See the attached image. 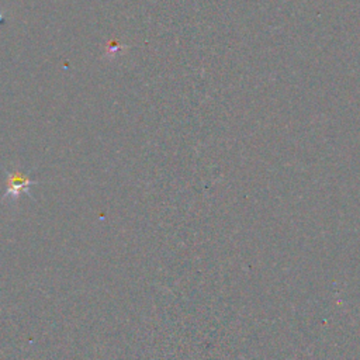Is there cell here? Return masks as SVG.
Returning a JSON list of instances; mask_svg holds the SVG:
<instances>
[{
    "mask_svg": "<svg viewBox=\"0 0 360 360\" xmlns=\"http://www.w3.org/2000/svg\"><path fill=\"white\" fill-rule=\"evenodd\" d=\"M37 185L35 180H33L31 177H28L21 171L18 169H13L7 172V179H6V193L3 194V197L0 199L1 203H9V204H14L16 201L20 199L21 194H27L31 196L30 189Z\"/></svg>",
    "mask_w": 360,
    "mask_h": 360,
    "instance_id": "cell-1",
    "label": "cell"
}]
</instances>
